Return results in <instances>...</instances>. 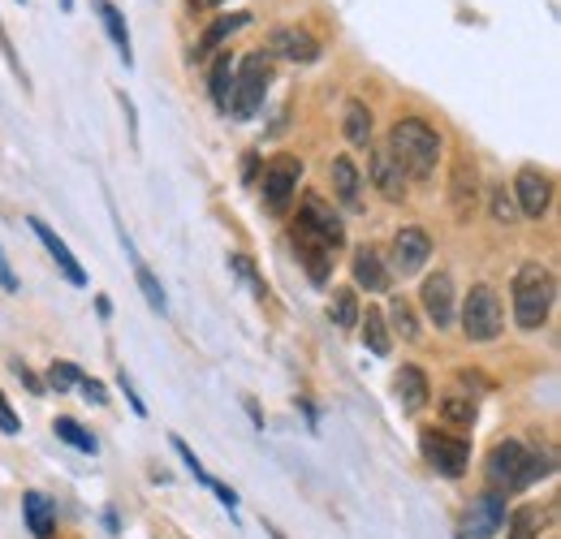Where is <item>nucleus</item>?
<instances>
[{"label":"nucleus","mask_w":561,"mask_h":539,"mask_svg":"<svg viewBox=\"0 0 561 539\" xmlns=\"http://www.w3.org/2000/svg\"><path fill=\"white\" fill-rule=\"evenodd\" d=\"M389 156L398 160V169L415 182H432L437 164H441V134L424 121V117H402L389 130Z\"/></svg>","instance_id":"1"},{"label":"nucleus","mask_w":561,"mask_h":539,"mask_svg":"<svg viewBox=\"0 0 561 539\" xmlns=\"http://www.w3.org/2000/svg\"><path fill=\"white\" fill-rule=\"evenodd\" d=\"M553 298H558V285H553V272L545 264H523L514 272V320L523 332H536L549 320Z\"/></svg>","instance_id":"2"},{"label":"nucleus","mask_w":561,"mask_h":539,"mask_svg":"<svg viewBox=\"0 0 561 539\" xmlns=\"http://www.w3.org/2000/svg\"><path fill=\"white\" fill-rule=\"evenodd\" d=\"M268 78H272V57L264 52H246L242 65L233 70V87H229V108L237 121L255 117L259 105H264V91H268Z\"/></svg>","instance_id":"3"},{"label":"nucleus","mask_w":561,"mask_h":539,"mask_svg":"<svg viewBox=\"0 0 561 539\" xmlns=\"http://www.w3.org/2000/svg\"><path fill=\"white\" fill-rule=\"evenodd\" d=\"M298 177H303V160L298 156H277L268 169H264V182H259V204L268 216H285L290 204L298 199Z\"/></svg>","instance_id":"4"},{"label":"nucleus","mask_w":561,"mask_h":539,"mask_svg":"<svg viewBox=\"0 0 561 539\" xmlns=\"http://www.w3.org/2000/svg\"><path fill=\"white\" fill-rule=\"evenodd\" d=\"M462 332L479 345L501 336V298L492 285H471V294L462 298Z\"/></svg>","instance_id":"5"},{"label":"nucleus","mask_w":561,"mask_h":539,"mask_svg":"<svg viewBox=\"0 0 561 539\" xmlns=\"http://www.w3.org/2000/svg\"><path fill=\"white\" fill-rule=\"evenodd\" d=\"M419 449L428 457V466L446 479H462L466 475V462H471V444L462 436H449L441 428H424L419 431Z\"/></svg>","instance_id":"6"},{"label":"nucleus","mask_w":561,"mask_h":539,"mask_svg":"<svg viewBox=\"0 0 561 539\" xmlns=\"http://www.w3.org/2000/svg\"><path fill=\"white\" fill-rule=\"evenodd\" d=\"M432 259V237L424 224H402L393 233V272L398 277H415L424 272V264Z\"/></svg>","instance_id":"7"},{"label":"nucleus","mask_w":561,"mask_h":539,"mask_svg":"<svg viewBox=\"0 0 561 539\" xmlns=\"http://www.w3.org/2000/svg\"><path fill=\"white\" fill-rule=\"evenodd\" d=\"M527 444L523 440H501L492 453H488V483L492 492H514L519 479H523V466H527Z\"/></svg>","instance_id":"8"},{"label":"nucleus","mask_w":561,"mask_h":539,"mask_svg":"<svg viewBox=\"0 0 561 539\" xmlns=\"http://www.w3.org/2000/svg\"><path fill=\"white\" fill-rule=\"evenodd\" d=\"M510 195H514V208L527 216V220H540V216L549 212V204H553V177L527 164V169H519Z\"/></svg>","instance_id":"9"},{"label":"nucleus","mask_w":561,"mask_h":539,"mask_svg":"<svg viewBox=\"0 0 561 539\" xmlns=\"http://www.w3.org/2000/svg\"><path fill=\"white\" fill-rule=\"evenodd\" d=\"M449 208H453V220H471L475 208H479V169L471 156H458L453 160V173H449Z\"/></svg>","instance_id":"10"},{"label":"nucleus","mask_w":561,"mask_h":539,"mask_svg":"<svg viewBox=\"0 0 561 539\" xmlns=\"http://www.w3.org/2000/svg\"><path fill=\"white\" fill-rule=\"evenodd\" d=\"M298 224L307 229V233H316L329 250H341L345 246V229H341V216L333 212V204H325L320 195H303V204H298Z\"/></svg>","instance_id":"11"},{"label":"nucleus","mask_w":561,"mask_h":539,"mask_svg":"<svg viewBox=\"0 0 561 539\" xmlns=\"http://www.w3.org/2000/svg\"><path fill=\"white\" fill-rule=\"evenodd\" d=\"M268 57H281V61H294V65H312V61H320V39L307 26H277L268 35Z\"/></svg>","instance_id":"12"},{"label":"nucleus","mask_w":561,"mask_h":539,"mask_svg":"<svg viewBox=\"0 0 561 539\" xmlns=\"http://www.w3.org/2000/svg\"><path fill=\"white\" fill-rule=\"evenodd\" d=\"M290 242H294V250H298V259H303V268H307V277H312V285H329V272H333V250L316 237V233H307L298 220H294V229H290Z\"/></svg>","instance_id":"13"},{"label":"nucleus","mask_w":561,"mask_h":539,"mask_svg":"<svg viewBox=\"0 0 561 539\" xmlns=\"http://www.w3.org/2000/svg\"><path fill=\"white\" fill-rule=\"evenodd\" d=\"M419 298H424V311H428V320L437 323V328H449V323H453L458 298H453V277H449V272H432V277L424 281Z\"/></svg>","instance_id":"14"},{"label":"nucleus","mask_w":561,"mask_h":539,"mask_svg":"<svg viewBox=\"0 0 561 539\" xmlns=\"http://www.w3.org/2000/svg\"><path fill=\"white\" fill-rule=\"evenodd\" d=\"M367 177H371L376 195H385L389 204H402V199H406V173L398 169V160L389 156V147H376V151H371Z\"/></svg>","instance_id":"15"},{"label":"nucleus","mask_w":561,"mask_h":539,"mask_svg":"<svg viewBox=\"0 0 561 539\" xmlns=\"http://www.w3.org/2000/svg\"><path fill=\"white\" fill-rule=\"evenodd\" d=\"M26 224H31V233H35V237L48 246V255L57 259V268L65 272V281H70V285H87V272H83V264H78V259H74V250H70V246L57 237V229H48L39 216H31Z\"/></svg>","instance_id":"16"},{"label":"nucleus","mask_w":561,"mask_h":539,"mask_svg":"<svg viewBox=\"0 0 561 539\" xmlns=\"http://www.w3.org/2000/svg\"><path fill=\"white\" fill-rule=\"evenodd\" d=\"M329 177H333V195L345 212H358L363 208V177H358V164L350 156H333L329 164Z\"/></svg>","instance_id":"17"},{"label":"nucleus","mask_w":561,"mask_h":539,"mask_svg":"<svg viewBox=\"0 0 561 539\" xmlns=\"http://www.w3.org/2000/svg\"><path fill=\"white\" fill-rule=\"evenodd\" d=\"M466 527H471V539H492V536H497V531L505 527V497H501V492H484V497L471 505Z\"/></svg>","instance_id":"18"},{"label":"nucleus","mask_w":561,"mask_h":539,"mask_svg":"<svg viewBox=\"0 0 561 539\" xmlns=\"http://www.w3.org/2000/svg\"><path fill=\"white\" fill-rule=\"evenodd\" d=\"M350 272H354V285H363V290H371V294H385V290H389V268H385V259H380V250H376L371 242H363V246L354 250Z\"/></svg>","instance_id":"19"},{"label":"nucleus","mask_w":561,"mask_h":539,"mask_svg":"<svg viewBox=\"0 0 561 539\" xmlns=\"http://www.w3.org/2000/svg\"><path fill=\"white\" fill-rule=\"evenodd\" d=\"M393 389H398V402H402V411L406 415H419L428 402H432V389H428V376L415 367V363H406L402 371H398V380H393Z\"/></svg>","instance_id":"20"},{"label":"nucleus","mask_w":561,"mask_h":539,"mask_svg":"<svg viewBox=\"0 0 561 539\" xmlns=\"http://www.w3.org/2000/svg\"><path fill=\"white\" fill-rule=\"evenodd\" d=\"M246 22H251V13H221V17H217V22H212V26L199 35V44H195L191 61H208V57H212L217 48H224V44H229V39H233V35H237Z\"/></svg>","instance_id":"21"},{"label":"nucleus","mask_w":561,"mask_h":539,"mask_svg":"<svg viewBox=\"0 0 561 539\" xmlns=\"http://www.w3.org/2000/svg\"><path fill=\"white\" fill-rule=\"evenodd\" d=\"M22 518H26V527H31L35 539L57 536V505H52L44 492H26V497H22Z\"/></svg>","instance_id":"22"},{"label":"nucleus","mask_w":561,"mask_h":539,"mask_svg":"<svg viewBox=\"0 0 561 539\" xmlns=\"http://www.w3.org/2000/svg\"><path fill=\"white\" fill-rule=\"evenodd\" d=\"M92 9L100 13L105 35L112 39V48L121 52V61H125V65H134V44H130V30H125V13H121L112 0H92Z\"/></svg>","instance_id":"23"},{"label":"nucleus","mask_w":561,"mask_h":539,"mask_svg":"<svg viewBox=\"0 0 561 539\" xmlns=\"http://www.w3.org/2000/svg\"><path fill=\"white\" fill-rule=\"evenodd\" d=\"M341 130H345V138H350L354 147H367V143H371V108L363 105V100H350V105H345V117H341Z\"/></svg>","instance_id":"24"},{"label":"nucleus","mask_w":561,"mask_h":539,"mask_svg":"<svg viewBox=\"0 0 561 539\" xmlns=\"http://www.w3.org/2000/svg\"><path fill=\"white\" fill-rule=\"evenodd\" d=\"M363 345L371 350V354H389L393 350V336H389V323H385V311H376V307H367V316H363Z\"/></svg>","instance_id":"25"},{"label":"nucleus","mask_w":561,"mask_h":539,"mask_svg":"<svg viewBox=\"0 0 561 539\" xmlns=\"http://www.w3.org/2000/svg\"><path fill=\"white\" fill-rule=\"evenodd\" d=\"M52 431H57V436H61L70 449H78V453H92V457L100 453V440H96V436H92L87 428H83L78 419H70V415H61V419L52 424Z\"/></svg>","instance_id":"26"},{"label":"nucleus","mask_w":561,"mask_h":539,"mask_svg":"<svg viewBox=\"0 0 561 539\" xmlns=\"http://www.w3.org/2000/svg\"><path fill=\"white\" fill-rule=\"evenodd\" d=\"M540 527H545L540 510H536V505H519V510L510 514V531H505V539H540Z\"/></svg>","instance_id":"27"},{"label":"nucleus","mask_w":561,"mask_h":539,"mask_svg":"<svg viewBox=\"0 0 561 539\" xmlns=\"http://www.w3.org/2000/svg\"><path fill=\"white\" fill-rule=\"evenodd\" d=\"M208 87H212V105L229 108V87H233V57H229V52H221V57H217Z\"/></svg>","instance_id":"28"},{"label":"nucleus","mask_w":561,"mask_h":539,"mask_svg":"<svg viewBox=\"0 0 561 539\" xmlns=\"http://www.w3.org/2000/svg\"><path fill=\"white\" fill-rule=\"evenodd\" d=\"M134 277H138V290L147 294L151 311H160V316H164V307H169V298H164V285H160V281L151 277V268H147V264H143L138 255H134Z\"/></svg>","instance_id":"29"},{"label":"nucleus","mask_w":561,"mask_h":539,"mask_svg":"<svg viewBox=\"0 0 561 539\" xmlns=\"http://www.w3.org/2000/svg\"><path fill=\"white\" fill-rule=\"evenodd\" d=\"M385 323H393L406 341H419V336H424V332H419V320H415V307H411L406 298H393V303H389V320Z\"/></svg>","instance_id":"30"},{"label":"nucleus","mask_w":561,"mask_h":539,"mask_svg":"<svg viewBox=\"0 0 561 539\" xmlns=\"http://www.w3.org/2000/svg\"><path fill=\"white\" fill-rule=\"evenodd\" d=\"M329 320L337 328H354L358 323V294L354 290H337L333 303H329Z\"/></svg>","instance_id":"31"},{"label":"nucleus","mask_w":561,"mask_h":539,"mask_svg":"<svg viewBox=\"0 0 561 539\" xmlns=\"http://www.w3.org/2000/svg\"><path fill=\"white\" fill-rule=\"evenodd\" d=\"M441 415H446L453 428H475V419H479V411H475L471 397H446L441 402Z\"/></svg>","instance_id":"32"},{"label":"nucleus","mask_w":561,"mask_h":539,"mask_svg":"<svg viewBox=\"0 0 561 539\" xmlns=\"http://www.w3.org/2000/svg\"><path fill=\"white\" fill-rule=\"evenodd\" d=\"M78 376H83V371H78L74 363H65V358H57V363L48 367V384H52L57 393H65V389H74V384H78Z\"/></svg>","instance_id":"33"},{"label":"nucleus","mask_w":561,"mask_h":539,"mask_svg":"<svg viewBox=\"0 0 561 539\" xmlns=\"http://www.w3.org/2000/svg\"><path fill=\"white\" fill-rule=\"evenodd\" d=\"M488 195H492V220H497V224H514V216H519V208H514V195H510L505 186H492Z\"/></svg>","instance_id":"34"},{"label":"nucleus","mask_w":561,"mask_h":539,"mask_svg":"<svg viewBox=\"0 0 561 539\" xmlns=\"http://www.w3.org/2000/svg\"><path fill=\"white\" fill-rule=\"evenodd\" d=\"M545 475H553V462H549V457H540V453H527V466H523L519 488H532V483H536V479H545Z\"/></svg>","instance_id":"35"},{"label":"nucleus","mask_w":561,"mask_h":539,"mask_svg":"<svg viewBox=\"0 0 561 539\" xmlns=\"http://www.w3.org/2000/svg\"><path fill=\"white\" fill-rule=\"evenodd\" d=\"M173 449H178V457L186 462V470H191V475H195L199 483H212V475H208V470H204V462H199V457H195V453L186 449V440H173Z\"/></svg>","instance_id":"36"},{"label":"nucleus","mask_w":561,"mask_h":539,"mask_svg":"<svg viewBox=\"0 0 561 539\" xmlns=\"http://www.w3.org/2000/svg\"><path fill=\"white\" fill-rule=\"evenodd\" d=\"M78 389L87 393V402H92V406H109V389H105L96 376H78Z\"/></svg>","instance_id":"37"},{"label":"nucleus","mask_w":561,"mask_h":539,"mask_svg":"<svg viewBox=\"0 0 561 539\" xmlns=\"http://www.w3.org/2000/svg\"><path fill=\"white\" fill-rule=\"evenodd\" d=\"M229 264H233V272H237V277H246V281H251V285L259 290V298H264V281L255 277V268H251V259H246V255H233Z\"/></svg>","instance_id":"38"},{"label":"nucleus","mask_w":561,"mask_h":539,"mask_svg":"<svg viewBox=\"0 0 561 539\" xmlns=\"http://www.w3.org/2000/svg\"><path fill=\"white\" fill-rule=\"evenodd\" d=\"M13 376H17V380H22L31 393H44V380H39V376H35V371H31L22 358H13Z\"/></svg>","instance_id":"39"},{"label":"nucleus","mask_w":561,"mask_h":539,"mask_svg":"<svg viewBox=\"0 0 561 539\" xmlns=\"http://www.w3.org/2000/svg\"><path fill=\"white\" fill-rule=\"evenodd\" d=\"M0 431H9V436H17V431H22V419L13 415V406L4 402V393H0Z\"/></svg>","instance_id":"40"},{"label":"nucleus","mask_w":561,"mask_h":539,"mask_svg":"<svg viewBox=\"0 0 561 539\" xmlns=\"http://www.w3.org/2000/svg\"><path fill=\"white\" fill-rule=\"evenodd\" d=\"M0 290H9V294H17L22 290V281L13 277V268H9V255L0 250Z\"/></svg>","instance_id":"41"},{"label":"nucleus","mask_w":561,"mask_h":539,"mask_svg":"<svg viewBox=\"0 0 561 539\" xmlns=\"http://www.w3.org/2000/svg\"><path fill=\"white\" fill-rule=\"evenodd\" d=\"M208 488H212V492H217V497H221V505H224V510H229V514H233V510H237V492H233V488H229V483H221V479H212V483H208Z\"/></svg>","instance_id":"42"},{"label":"nucleus","mask_w":561,"mask_h":539,"mask_svg":"<svg viewBox=\"0 0 561 539\" xmlns=\"http://www.w3.org/2000/svg\"><path fill=\"white\" fill-rule=\"evenodd\" d=\"M121 393H125V402H130V406H134V415H147V406H143V402H138V393H134V389H130V380H125V376H121Z\"/></svg>","instance_id":"43"},{"label":"nucleus","mask_w":561,"mask_h":539,"mask_svg":"<svg viewBox=\"0 0 561 539\" xmlns=\"http://www.w3.org/2000/svg\"><path fill=\"white\" fill-rule=\"evenodd\" d=\"M186 4H191V9H204V4H212V0H186Z\"/></svg>","instance_id":"44"}]
</instances>
